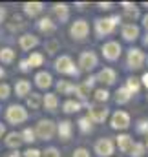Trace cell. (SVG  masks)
<instances>
[{"label": "cell", "instance_id": "obj_20", "mask_svg": "<svg viewBox=\"0 0 148 157\" xmlns=\"http://www.w3.org/2000/svg\"><path fill=\"white\" fill-rule=\"evenodd\" d=\"M53 15H55V18L60 24H64L70 18V7H68V4H55L53 6Z\"/></svg>", "mask_w": 148, "mask_h": 157}, {"label": "cell", "instance_id": "obj_42", "mask_svg": "<svg viewBox=\"0 0 148 157\" xmlns=\"http://www.w3.org/2000/svg\"><path fill=\"white\" fill-rule=\"evenodd\" d=\"M72 157H92V155H90V152H88L86 148H77Z\"/></svg>", "mask_w": 148, "mask_h": 157}, {"label": "cell", "instance_id": "obj_18", "mask_svg": "<svg viewBox=\"0 0 148 157\" xmlns=\"http://www.w3.org/2000/svg\"><path fill=\"white\" fill-rule=\"evenodd\" d=\"M35 84H37V88H40V90L51 88V86H53V77H51V73H48V71H38L37 75H35Z\"/></svg>", "mask_w": 148, "mask_h": 157}, {"label": "cell", "instance_id": "obj_3", "mask_svg": "<svg viewBox=\"0 0 148 157\" xmlns=\"http://www.w3.org/2000/svg\"><path fill=\"white\" fill-rule=\"evenodd\" d=\"M55 70L62 75H70V77H79V70L75 68L73 60L70 55H60L55 59Z\"/></svg>", "mask_w": 148, "mask_h": 157}, {"label": "cell", "instance_id": "obj_17", "mask_svg": "<svg viewBox=\"0 0 148 157\" xmlns=\"http://www.w3.org/2000/svg\"><path fill=\"white\" fill-rule=\"evenodd\" d=\"M22 11H24L28 17L35 18V17H38V15L44 11V4H42V2H26V4L22 6Z\"/></svg>", "mask_w": 148, "mask_h": 157}, {"label": "cell", "instance_id": "obj_16", "mask_svg": "<svg viewBox=\"0 0 148 157\" xmlns=\"http://www.w3.org/2000/svg\"><path fill=\"white\" fill-rule=\"evenodd\" d=\"M37 28H38V31H40V33L51 35V33H55L57 24L53 22V18H51V17H42V18L37 22Z\"/></svg>", "mask_w": 148, "mask_h": 157}, {"label": "cell", "instance_id": "obj_45", "mask_svg": "<svg viewBox=\"0 0 148 157\" xmlns=\"http://www.w3.org/2000/svg\"><path fill=\"white\" fill-rule=\"evenodd\" d=\"M6 15H7V13H6V9H4V7L0 6V24H2L4 20H6Z\"/></svg>", "mask_w": 148, "mask_h": 157}, {"label": "cell", "instance_id": "obj_11", "mask_svg": "<svg viewBox=\"0 0 148 157\" xmlns=\"http://www.w3.org/2000/svg\"><path fill=\"white\" fill-rule=\"evenodd\" d=\"M110 126L113 130H126L130 126V115L123 110H117L113 115H111V121H110Z\"/></svg>", "mask_w": 148, "mask_h": 157}, {"label": "cell", "instance_id": "obj_5", "mask_svg": "<svg viewBox=\"0 0 148 157\" xmlns=\"http://www.w3.org/2000/svg\"><path fill=\"white\" fill-rule=\"evenodd\" d=\"M145 62H146V55H145L139 48H132V49H128V55H126V66H128L130 70H141Z\"/></svg>", "mask_w": 148, "mask_h": 157}, {"label": "cell", "instance_id": "obj_49", "mask_svg": "<svg viewBox=\"0 0 148 157\" xmlns=\"http://www.w3.org/2000/svg\"><path fill=\"white\" fill-rule=\"evenodd\" d=\"M4 133H6V124H2V122H0V137H2Z\"/></svg>", "mask_w": 148, "mask_h": 157}, {"label": "cell", "instance_id": "obj_43", "mask_svg": "<svg viewBox=\"0 0 148 157\" xmlns=\"http://www.w3.org/2000/svg\"><path fill=\"white\" fill-rule=\"evenodd\" d=\"M29 70H31V66H29L28 59L26 60H20V71H29Z\"/></svg>", "mask_w": 148, "mask_h": 157}, {"label": "cell", "instance_id": "obj_31", "mask_svg": "<svg viewBox=\"0 0 148 157\" xmlns=\"http://www.w3.org/2000/svg\"><path fill=\"white\" fill-rule=\"evenodd\" d=\"M15 60V51L11 48H2L0 49V62L2 64H11Z\"/></svg>", "mask_w": 148, "mask_h": 157}, {"label": "cell", "instance_id": "obj_35", "mask_svg": "<svg viewBox=\"0 0 148 157\" xmlns=\"http://www.w3.org/2000/svg\"><path fill=\"white\" fill-rule=\"evenodd\" d=\"M28 62H29L31 68H38V66H42V62H44V55L38 53V51H33V53L28 57Z\"/></svg>", "mask_w": 148, "mask_h": 157}, {"label": "cell", "instance_id": "obj_21", "mask_svg": "<svg viewBox=\"0 0 148 157\" xmlns=\"http://www.w3.org/2000/svg\"><path fill=\"white\" fill-rule=\"evenodd\" d=\"M15 93H17V97H28L31 93V82L26 78H18L15 82Z\"/></svg>", "mask_w": 148, "mask_h": 157}, {"label": "cell", "instance_id": "obj_52", "mask_svg": "<svg viewBox=\"0 0 148 157\" xmlns=\"http://www.w3.org/2000/svg\"><path fill=\"white\" fill-rule=\"evenodd\" d=\"M146 146H148V133H146Z\"/></svg>", "mask_w": 148, "mask_h": 157}, {"label": "cell", "instance_id": "obj_50", "mask_svg": "<svg viewBox=\"0 0 148 157\" xmlns=\"http://www.w3.org/2000/svg\"><path fill=\"white\" fill-rule=\"evenodd\" d=\"M4 75H6V71H4V68H2V66H0V78L4 77Z\"/></svg>", "mask_w": 148, "mask_h": 157}, {"label": "cell", "instance_id": "obj_29", "mask_svg": "<svg viewBox=\"0 0 148 157\" xmlns=\"http://www.w3.org/2000/svg\"><path fill=\"white\" fill-rule=\"evenodd\" d=\"M26 26V22H24V18L20 17V15H13V18H11V22L7 24V28H9V31H20L22 28Z\"/></svg>", "mask_w": 148, "mask_h": 157}, {"label": "cell", "instance_id": "obj_53", "mask_svg": "<svg viewBox=\"0 0 148 157\" xmlns=\"http://www.w3.org/2000/svg\"><path fill=\"white\" fill-rule=\"evenodd\" d=\"M146 62H148V57H146Z\"/></svg>", "mask_w": 148, "mask_h": 157}, {"label": "cell", "instance_id": "obj_23", "mask_svg": "<svg viewBox=\"0 0 148 157\" xmlns=\"http://www.w3.org/2000/svg\"><path fill=\"white\" fill-rule=\"evenodd\" d=\"M42 106L48 112H55L59 108V97H57V93H46L44 101H42Z\"/></svg>", "mask_w": 148, "mask_h": 157}, {"label": "cell", "instance_id": "obj_38", "mask_svg": "<svg viewBox=\"0 0 148 157\" xmlns=\"http://www.w3.org/2000/svg\"><path fill=\"white\" fill-rule=\"evenodd\" d=\"M9 95H11V86H9V84H6V82H0V99H2V101H6Z\"/></svg>", "mask_w": 148, "mask_h": 157}, {"label": "cell", "instance_id": "obj_4", "mask_svg": "<svg viewBox=\"0 0 148 157\" xmlns=\"http://www.w3.org/2000/svg\"><path fill=\"white\" fill-rule=\"evenodd\" d=\"M6 121L9 124H22L28 121V110L20 104H11L6 110Z\"/></svg>", "mask_w": 148, "mask_h": 157}, {"label": "cell", "instance_id": "obj_47", "mask_svg": "<svg viewBox=\"0 0 148 157\" xmlns=\"http://www.w3.org/2000/svg\"><path fill=\"white\" fill-rule=\"evenodd\" d=\"M141 84H143V86H146V88H148V71L145 73V75H143V77H141Z\"/></svg>", "mask_w": 148, "mask_h": 157}, {"label": "cell", "instance_id": "obj_30", "mask_svg": "<svg viewBox=\"0 0 148 157\" xmlns=\"http://www.w3.org/2000/svg\"><path fill=\"white\" fill-rule=\"evenodd\" d=\"M93 99H95L97 104H104V102L110 99V91H108L106 88H99V90L93 91Z\"/></svg>", "mask_w": 148, "mask_h": 157}, {"label": "cell", "instance_id": "obj_24", "mask_svg": "<svg viewBox=\"0 0 148 157\" xmlns=\"http://www.w3.org/2000/svg\"><path fill=\"white\" fill-rule=\"evenodd\" d=\"M75 86L77 84H72L70 80H59L57 82V90H59L60 95H72V93H75Z\"/></svg>", "mask_w": 148, "mask_h": 157}, {"label": "cell", "instance_id": "obj_19", "mask_svg": "<svg viewBox=\"0 0 148 157\" xmlns=\"http://www.w3.org/2000/svg\"><path fill=\"white\" fill-rule=\"evenodd\" d=\"M115 143H117L119 150L124 152V154H128V152L132 150V146H134V139H132L128 133H119V135L115 137Z\"/></svg>", "mask_w": 148, "mask_h": 157}, {"label": "cell", "instance_id": "obj_44", "mask_svg": "<svg viewBox=\"0 0 148 157\" xmlns=\"http://www.w3.org/2000/svg\"><path fill=\"white\" fill-rule=\"evenodd\" d=\"M97 6H99V9H106V11H108V9H111V6H113V4H110V2L103 4V2H101V4H97Z\"/></svg>", "mask_w": 148, "mask_h": 157}, {"label": "cell", "instance_id": "obj_46", "mask_svg": "<svg viewBox=\"0 0 148 157\" xmlns=\"http://www.w3.org/2000/svg\"><path fill=\"white\" fill-rule=\"evenodd\" d=\"M4 157H22V154H20L18 150H13L11 154H7V155H4Z\"/></svg>", "mask_w": 148, "mask_h": 157}, {"label": "cell", "instance_id": "obj_26", "mask_svg": "<svg viewBox=\"0 0 148 157\" xmlns=\"http://www.w3.org/2000/svg\"><path fill=\"white\" fill-rule=\"evenodd\" d=\"M42 101H44L42 95H38V93H31V95H28L26 104H28V108H31V110H38V108L42 106Z\"/></svg>", "mask_w": 148, "mask_h": 157}, {"label": "cell", "instance_id": "obj_27", "mask_svg": "<svg viewBox=\"0 0 148 157\" xmlns=\"http://www.w3.org/2000/svg\"><path fill=\"white\" fill-rule=\"evenodd\" d=\"M126 90L134 95V93H137L139 90H141V78H137V77H128L126 78Z\"/></svg>", "mask_w": 148, "mask_h": 157}, {"label": "cell", "instance_id": "obj_8", "mask_svg": "<svg viewBox=\"0 0 148 157\" xmlns=\"http://www.w3.org/2000/svg\"><path fill=\"white\" fill-rule=\"evenodd\" d=\"M88 33H90V24L84 18L75 20L72 24V28H70V35H72L73 40H84L88 37Z\"/></svg>", "mask_w": 148, "mask_h": 157}, {"label": "cell", "instance_id": "obj_7", "mask_svg": "<svg viewBox=\"0 0 148 157\" xmlns=\"http://www.w3.org/2000/svg\"><path fill=\"white\" fill-rule=\"evenodd\" d=\"M97 64H99V59H97V55L93 51L86 49V51H82L79 55V66H80L82 71H92V70L97 68Z\"/></svg>", "mask_w": 148, "mask_h": 157}, {"label": "cell", "instance_id": "obj_12", "mask_svg": "<svg viewBox=\"0 0 148 157\" xmlns=\"http://www.w3.org/2000/svg\"><path fill=\"white\" fill-rule=\"evenodd\" d=\"M139 33H141V29H139V26L134 24V22L123 24V28H121V37L126 40V42H134V40H137L139 39Z\"/></svg>", "mask_w": 148, "mask_h": 157}, {"label": "cell", "instance_id": "obj_34", "mask_svg": "<svg viewBox=\"0 0 148 157\" xmlns=\"http://www.w3.org/2000/svg\"><path fill=\"white\" fill-rule=\"evenodd\" d=\"M92 122H93V121L90 117H80L77 124H79V130H80L82 133H90V132L93 130V124H92Z\"/></svg>", "mask_w": 148, "mask_h": 157}, {"label": "cell", "instance_id": "obj_10", "mask_svg": "<svg viewBox=\"0 0 148 157\" xmlns=\"http://www.w3.org/2000/svg\"><path fill=\"white\" fill-rule=\"evenodd\" d=\"M113 150H115V144L113 141L108 139V137H103L95 143V154L99 157H110L113 155Z\"/></svg>", "mask_w": 148, "mask_h": 157}, {"label": "cell", "instance_id": "obj_6", "mask_svg": "<svg viewBox=\"0 0 148 157\" xmlns=\"http://www.w3.org/2000/svg\"><path fill=\"white\" fill-rule=\"evenodd\" d=\"M101 53H103V57L106 59V60H117L119 57H121V53H123V48H121V44L117 42V40H110V42H104L103 44V48H101Z\"/></svg>", "mask_w": 148, "mask_h": 157}, {"label": "cell", "instance_id": "obj_41", "mask_svg": "<svg viewBox=\"0 0 148 157\" xmlns=\"http://www.w3.org/2000/svg\"><path fill=\"white\" fill-rule=\"evenodd\" d=\"M137 132L139 133H148V119H143V121H139V124H137Z\"/></svg>", "mask_w": 148, "mask_h": 157}, {"label": "cell", "instance_id": "obj_48", "mask_svg": "<svg viewBox=\"0 0 148 157\" xmlns=\"http://www.w3.org/2000/svg\"><path fill=\"white\" fill-rule=\"evenodd\" d=\"M143 26H145V29L148 31V13L145 15V17H143Z\"/></svg>", "mask_w": 148, "mask_h": 157}, {"label": "cell", "instance_id": "obj_14", "mask_svg": "<svg viewBox=\"0 0 148 157\" xmlns=\"http://www.w3.org/2000/svg\"><path fill=\"white\" fill-rule=\"evenodd\" d=\"M57 133H59V137H60L62 141H70V139H72V133H73V122L68 121V119L60 121V122L57 124Z\"/></svg>", "mask_w": 148, "mask_h": 157}, {"label": "cell", "instance_id": "obj_32", "mask_svg": "<svg viewBox=\"0 0 148 157\" xmlns=\"http://www.w3.org/2000/svg\"><path fill=\"white\" fill-rule=\"evenodd\" d=\"M44 49L48 51V55H55L59 49H60V42L57 39H49L44 42Z\"/></svg>", "mask_w": 148, "mask_h": 157}, {"label": "cell", "instance_id": "obj_33", "mask_svg": "<svg viewBox=\"0 0 148 157\" xmlns=\"http://www.w3.org/2000/svg\"><path fill=\"white\" fill-rule=\"evenodd\" d=\"M80 101H73V99H70V101H66L64 104H62V110L66 112V113H75V112H79L80 110Z\"/></svg>", "mask_w": 148, "mask_h": 157}, {"label": "cell", "instance_id": "obj_37", "mask_svg": "<svg viewBox=\"0 0 148 157\" xmlns=\"http://www.w3.org/2000/svg\"><path fill=\"white\" fill-rule=\"evenodd\" d=\"M145 148H146V144H143V143H134V146H132V150L128 152V155L130 157H143L145 155Z\"/></svg>", "mask_w": 148, "mask_h": 157}, {"label": "cell", "instance_id": "obj_1", "mask_svg": "<svg viewBox=\"0 0 148 157\" xmlns=\"http://www.w3.org/2000/svg\"><path fill=\"white\" fill-rule=\"evenodd\" d=\"M121 24V17L119 15H111L104 18H95V35L97 37H108L115 31V28Z\"/></svg>", "mask_w": 148, "mask_h": 157}, {"label": "cell", "instance_id": "obj_13", "mask_svg": "<svg viewBox=\"0 0 148 157\" xmlns=\"http://www.w3.org/2000/svg\"><path fill=\"white\" fill-rule=\"evenodd\" d=\"M95 78H97V82H101V84L111 86V84L115 82V78H117V73H115V70H111V68H103V70L97 71Z\"/></svg>", "mask_w": 148, "mask_h": 157}, {"label": "cell", "instance_id": "obj_40", "mask_svg": "<svg viewBox=\"0 0 148 157\" xmlns=\"http://www.w3.org/2000/svg\"><path fill=\"white\" fill-rule=\"evenodd\" d=\"M22 157H42V152L37 150V148H28V150L22 154Z\"/></svg>", "mask_w": 148, "mask_h": 157}, {"label": "cell", "instance_id": "obj_28", "mask_svg": "<svg viewBox=\"0 0 148 157\" xmlns=\"http://www.w3.org/2000/svg\"><path fill=\"white\" fill-rule=\"evenodd\" d=\"M121 6L124 7V17H128V18H134V20L139 17V9L135 7V4H130V2H123Z\"/></svg>", "mask_w": 148, "mask_h": 157}, {"label": "cell", "instance_id": "obj_22", "mask_svg": "<svg viewBox=\"0 0 148 157\" xmlns=\"http://www.w3.org/2000/svg\"><path fill=\"white\" fill-rule=\"evenodd\" d=\"M22 143H24L22 141V133H18V132H9L6 135V146L11 148V150H18Z\"/></svg>", "mask_w": 148, "mask_h": 157}, {"label": "cell", "instance_id": "obj_36", "mask_svg": "<svg viewBox=\"0 0 148 157\" xmlns=\"http://www.w3.org/2000/svg\"><path fill=\"white\" fill-rule=\"evenodd\" d=\"M22 141H24V143H28V144L35 143V141H37L35 128H24V132H22Z\"/></svg>", "mask_w": 148, "mask_h": 157}, {"label": "cell", "instance_id": "obj_51", "mask_svg": "<svg viewBox=\"0 0 148 157\" xmlns=\"http://www.w3.org/2000/svg\"><path fill=\"white\" fill-rule=\"evenodd\" d=\"M145 44H146V46H148V37H146V39H145Z\"/></svg>", "mask_w": 148, "mask_h": 157}, {"label": "cell", "instance_id": "obj_9", "mask_svg": "<svg viewBox=\"0 0 148 157\" xmlns=\"http://www.w3.org/2000/svg\"><path fill=\"white\" fill-rule=\"evenodd\" d=\"M108 108L104 106V104H97V102H93V104H90L88 106V117L92 119L93 122H104L106 119H108Z\"/></svg>", "mask_w": 148, "mask_h": 157}, {"label": "cell", "instance_id": "obj_2", "mask_svg": "<svg viewBox=\"0 0 148 157\" xmlns=\"http://www.w3.org/2000/svg\"><path fill=\"white\" fill-rule=\"evenodd\" d=\"M35 133H37V139L51 141L57 133V124L51 119H40L37 122V126H35Z\"/></svg>", "mask_w": 148, "mask_h": 157}, {"label": "cell", "instance_id": "obj_25", "mask_svg": "<svg viewBox=\"0 0 148 157\" xmlns=\"http://www.w3.org/2000/svg\"><path fill=\"white\" fill-rule=\"evenodd\" d=\"M130 99H132V93L126 90V86H121V88L115 91V102H117V104H126Z\"/></svg>", "mask_w": 148, "mask_h": 157}, {"label": "cell", "instance_id": "obj_39", "mask_svg": "<svg viewBox=\"0 0 148 157\" xmlns=\"http://www.w3.org/2000/svg\"><path fill=\"white\" fill-rule=\"evenodd\" d=\"M42 157H60V152H59L57 148L49 146V148H46V150L42 152Z\"/></svg>", "mask_w": 148, "mask_h": 157}, {"label": "cell", "instance_id": "obj_15", "mask_svg": "<svg viewBox=\"0 0 148 157\" xmlns=\"http://www.w3.org/2000/svg\"><path fill=\"white\" fill-rule=\"evenodd\" d=\"M18 46H20V49H24V51H31L33 48L38 46V37L31 35V33H24V35L18 37Z\"/></svg>", "mask_w": 148, "mask_h": 157}]
</instances>
